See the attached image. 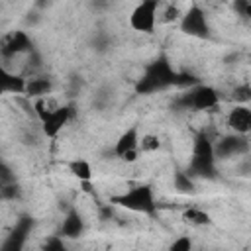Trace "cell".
Here are the masks:
<instances>
[{"label":"cell","mask_w":251,"mask_h":251,"mask_svg":"<svg viewBox=\"0 0 251 251\" xmlns=\"http://www.w3.org/2000/svg\"><path fill=\"white\" fill-rule=\"evenodd\" d=\"M186 175L214 178L216 176V157H214V139L208 133H200L194 139V151L190 157V165Z\"/></svg>","instance_id":"cell-1"},{"label":"cell","mask_w":251,"mask_h":251,"mask_svg":"<svg viewBox=\"0 0 251 251\" xmlns=\"http://www.w3.org/2000/svg\"><path fill=\"white\" fill-rule=\"evenodd\" d=\"M178 78L180 76L173 71L171 63L165 57H159L157 61H153L151 65H147L143 76L137 82V92L151 94L155 90H161V88H167V86L178 82Z\"/></svg>","instance_id":"cell-2"},{"label":"cell","mask_w":251,"mask_h":251,"mask_svg":"<svg viewBox=\"0 0 251 251\" xmlns=\"http://www.w3.org/2000/svg\"><path fill=\"white\" fill-rule=\"evenodd\" d=\"M112 202L129 212H137V214H153L157 210L155 192H153V186L149 184H137L124 194L114 196Z\"/></svg>","instance_id":"cell-3"},{"label":"cell","mask_w":251,"mask_h":251,"mask_svg":"<svg viewBox=\"0 0 251 251\" xmlns=\"http://www.w3.org/2000/svg\"><path fill=\"white\" fill-rule=\"evenodd\" d=\"M33 112H35V116L41 124V131L47 137H57L59 131L73 118V108L71 106H59L55 110H47L45 108V98H37L33 102Z\"/></svg>","instance_id":"cell-4"},{"label":"cell","mask_w":251,"mask_h":251,"mask_svg":"<svg viewBox=\"0 0 251 251\" xmlns=\"http://www.w3.org/2000/svg\"><path fill=\"white\" fill-rule=\"evenodd\" d=\"M176 104L182 110H212L220 104V94L214 86L196 84L184 94H180Z\"/></svg>","instance_id":"cell-5"},{"label":"cell","mask_w":251,"mask_h":251,"mask_svg":"<svg viewBox=\"0 0 251 251\" xmlns=\"http://www.w3.org/2000/svg\"><path fill=\"white\" fill-rule=\"evenodd\" d=\"M157 10H159L157 0L139 2L129 14V25L139 33H151L157 25Z\"/></svg>","instance_id":"cell-6"},{"label":"cell","mask_w":251,"mask_h":251,"mask_svg":"<svg viewBox=\"0 0 251 251\" xmlns=\"http://www.w3.org/2000/svg\"><path fill=\"white\" fill-rule=\"evenodd\" d=\"M31 51H33L31 37L22 29L10 31L0 39V57L6 59V61L22 57V55H29Z\"/></svg>","instance_id":"cell-7"},{"label":"cell","mask_w":251,"mask_h":251,"mask_svg":"<svg viewBox=\"0 0 251 251\" xmlns=\"http://www.w3.org/2000/svg\"><path fill=\"white\" fill-rule=\"evenodd\" d=\"M249 153V137L247 135H237L229 133L214 141V157L218 159H233V157H243Z\"/></svg>","instance_id":"cell-8"},{"label":"cell","mask_w":251,"mask_h":251,"mask_svg":"<svg viewBox=\"0 0 251 251\" xmlns=\"http://www.w3.org/2000/svg\"><path fill=\"white\" fill-rule=\"evenodd\" d=\"M180 29L192 37H208L210 33V25L206 20L204 10L198 4H192L186 12H182L180 18Z\"/></svg>","instance_id":"cell-9"},{"label":"cell","mask_w":251,"mask_h":251,"mask_svg":"<svg viewBox=\"0 0 251 251\" xmlns=\"http://www.w3.org/2000/svg\"><path fill=\"white\" fill-rule=\"evenodd\" d=\"M33 222L29 218H22L16 222V227L4 237L2 245H0V251H24L25 247V241H27V233L31 229Z\"/></svg>","instance_id":"cell-10"},{"label":"cell","mask_w":251,"mask_h":251,"mask_svg":"<svg viewBox=\"0 0 251 251\" xmlns=\"http://www.w3.org/2000/svg\"><path fill=\"white\" fill-rule=\"evenodd\" d=\"M227 127L237 135H247L251 129V110L247 104H235L227 114Z\"/></svg>","instance_id":"cell-11"},{"label":"cell","mask_w":251,"mask_h":251,"mask_svg":"<svg viewBox=\"0 0 251 251\" xmlns=\"http://www.w3.org/2000/svg\"><path fill=\"white\" fill-rule=\"evenodd\" d=\"M84 231V220L80 216L78 210H69L63 218V224H61V237H67V239H75L78 235H82Z\"/></svg>","instance_id":"cell-12"},{"label":"cell","mask_w":251,"mask_h":251,"mask_svg":"<svg viewBox=\"0 0 251 251\" xmlns=\"http://www.w3.org/2000/svg\"><path fill=\"white\" fill-rule=\"evenodd\" d=\"M137 143H139V127L137 126H131L127 127L116 141L114 145V155L122 159V155H126L127 151H135L137 149Z\"/></svg>","instance_id":"cell-13"},{"label":"cell","mask_w":251,"mask_h":251,"mask_svg":"<svg viewBox=\"0 0 251 251\" xmlns=\"http://www.w3.org/2000/svg\"><path fill=\"white\" fill-rule=\"evenodd\" d=\"M51 88H53V84H51L49 78H45V76H35V78L25 80L24 94H27L29 98H35V100H37V98H45V96H49Z\"/></svg>","instance_id":"cell-14"},{"label":"cell","mask_w":251,"mask_h":251,"mask_svg":"<svg viewBox=\"0 0 251 251\" xmlns=\"http://www.w3.org/2000/svg\"><path fill=\"white\" fill-rule=\"evenodd\" d=\"M69 171H71V175H73L75 178H78L80 182H90V178H92V165H90L86 159H80V157L73 159V161L69 163Z\"/></svg>","instance_id":"cell-15"},{"label":"cell","mask_w":251,"mask_h":251,"mask_svg":"<svg viewBox=\"0 0 251 251\" xmlns=\"http://www.w3.org/2000/svg\"><path fill=\"white\" fill-rule=\"evenodd\" d=\"M182 12L178 8V4H161L159 2V10H157V24H173V22H180Z\"/></svg>","instance_id":"cell-16"},{"label":"cell","mask_w":251,"mask_h":251,"mask_svg":"<svg viewBox=\"0 0 251 251\" xmlns=\"http://www.w3.org/2000/svg\"><path fill=\"white\" fill-rule=\"evenodd\" d=\"M173 186L178 194H192L196 190V184H194V178L190 175H186L184 171H176L173 175Z\"/></svg>","instance_id":"cell-17"},{"label":"cell","mask_w":251,"mask_h":251,"mask_svg":"<svg viewBox=\"0 0 251 251\" xmlns=\"http://www.w3.org/2000/svg\"><path fill=\"white\" fill-rule=\"evenodd\" d=\"M182 218L192 224V226H208L212 220L208 216V212H204L202 208H196V206H188L184 212H182Z\"/></svg>","instance_id":"cell-18"},{"label":"cell","mask_w":251,"mask_h":251,"mask_svg":"<svg viewBox=\"0 0 251 251\" xmlns=\"http://www.w3.org/2000/svg\"><path fill=\"white\" fill-rule=\"evenodd\" d=\"M159 147H161L159 135H155V133H145V135L139 137V143H137V151H139V153H155V151H159Z\"/></svg>","instance_id":"cell-19"},{"label":"cell","mask_w":251,"mask_h":251,"mask_svg":"<svg viewBox=\"0 0 251 251\" xmlns=\"http://www.w3.org/2000/svg\"><path fill=\"white\" fill-rule=\"evenodd\" d=\"M41 251H69V247L65 245V241H63L61 235H51V237L45 239Z\"/></svg>","instance_id":"cell-20"},{"label":"cell","mask_w":251,"mask_h":251,"mask_svg":"<svg viewBox=\"0 0 251 251\" xmlns=\"http://www.w3.org/2000/svg\"><path fill=\"white\" fill-rule=\"evenodd\" d=\"M233 98H235V102H239V104H247L249 98H251V88H249V84H247V82L237 84V86L233 88Z\"/></svg>","instance_id":"cell-21"},{"label":"cell","mask_w":251,"mask_h":251,"mask_svg":"<svg viewBox=\"0 0 251 251\" xmlns=\"http://www.w3.org/2000/svg\"><path fill=\"white\" fill-rule=\"evenodd\" d=\"M169 251H192V239L188 235H180L171 243Z\"/></svg>","instance_id":"cell-22"},{"label":"cell","mask_w":251,"mask_h":251,"mask_svg":"<svg viewBox=\"0 0 251 251\" xmlns=\"http://www.w3.org/2000/svg\"><path fill=\"white\" fill-rule=\"evenodd\" d=\"M20 194V188L16 182H10V184H4L0 186V198L2 200H16Z\"/></svg>","instance_id":"cell-23"},{"label":"cell","mask_w":251,"mask_h":251,"mask_svg":"<svg viewBox=\"0 0 251 251\" xmlns=\"http://www.w3.org/2000/svg\"><path fill=\"white\" fill-rule=\"evenodd\" d=\"M10 182H14V175H12L10 167H8L6 163H2V161H0V186L10 184Z\"/></svg>","instance_id":"cell-24"},{"label":"cell","mask_w":251,"mask_h":251,"mask_svg":"<svg viewBox=\"0 0 251 251\" xmlns=\"http://www.w3.org/2000/svg\"><path fill=\"white\" fill-rule=\"evenodd\" d=\"M233 10H235L239 16H243V18L251 16V4H249L247 0H235V4H233Z\"/></svg>","instance_id":"cell-25"},{"label":"cell","mask_w":251,"mask_h":251,"mask_svg":"<svg viewBox=\"0 0 251 251\" xmlns=\"http://www.w3.org/2000/svg\"><path fill=\"white\" fill-rule=\"evenodd\" d=\"M139 159V151L135 149V151H127L126 155H122V161L124 163H135Z\"/></svg>","instance_id":"cell-26"}]
</instances>
